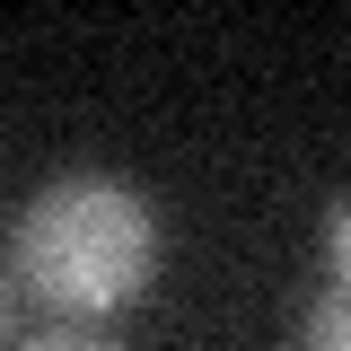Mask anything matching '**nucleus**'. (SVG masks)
<instances>
[{
	"label": "nucleus",
	"instance_id": "nucleus-1",
	"mask_svg": "<svg viewBox=\"0 0 351 351\" xmlns=\"http://www.w3.org/2000/svg\"><path fill=\"white\" fill-rule=\"evenodd\" d=\"M149 263H158L149 202L106 184V176H71V184L36 193L18 219V272L62 316H106V307L141 299Z\"/></svg>",
	"mask_w": 351,
	"mask_h": 351
},
{
	"label": "nucleus",
	"instance_id": "nucleus-2",
	"mask_svg": "<svg viewBox=\"0 0 351 351\" xmlns=\"http://www.w3.org/2000/svg\"><path fill=\"white\" fill-rule=\"evenodd\" d=\"M299 351H351V290H334V299H316V316H307Z\"/></svg>",
	"mask_w": 351,
	"mask_h": 351
},
{
	"label": "nucleus",
	"instance_id": "nucleus-3",
	"mask_svg": "<svg viewBox=\"0 0 351 351\" xmlns=\"http://www.w3.org/2000/svg\"><path fill=\"white\" fill-rule=\"evenodd\" d=\"M325 255H334V290H351V202L334 211V237H325Z\"/></svg>",
	"mask_w": 351,
	"mask_h": 351
},
{
	"label": "nucleus",
	"instance_id": "nucleus-4",
	"mask_svg": "<svg viewBox=\"0 0 351 351\" xmlns=\"http://www.w3.org/2000/svg\"><path fill=\"white\" fill-rule=\"evenodd\" d=\"M36 351H106V343H80V334H53V343H36Z\"/></svg>",
	"mask_w": 351,
	"mask_h": 351
}]
</instances>
